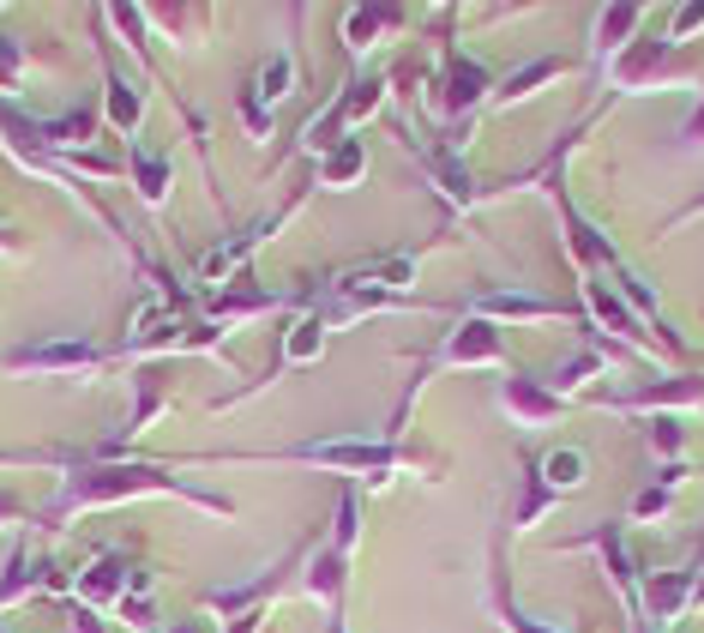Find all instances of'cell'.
Masks as SVG:
<instances>
[{
	"instance_id": "cell-38",
	"label": "cell",
	"mask_w": 704,
	"mask_h": 633,
	"mask_svg": "<svg viewBox=\"0 0 704 633\" xmlns=\"http://www.w3.org/2000/svg\"><path fill=\"white\" fill-rule=\"evenodd\" d=\"M332 633H343V622H338V610H332Z\"/></svg>"
},
{
	"instance_id": "cell-28",
	"label": "cell",
	"mask_w": 704,
	"mask_h": 633,
	"mask_svg": "<svg viewBox=\"0 0 704 633\" xmlns=\"http://www.w3.org/2000/svg\"><path fill=\"white\" fill-rule=\"evenodd\" d=\"M554 72H560V61H536V67H524V72H512V79H506V91H500V97H524L530 85L554 79Z\"/></svg>"
},
{
	"instance_id": "cell-24",
	"label": "cell",
	"mask_w": 704,
	"mask_h": 633,
	"mask_svg": "<svg viewBox=\"0 0 704 633\" xmlns=\"http://www.w3.org/2000/svg\"><path fill=\"white\" fill-rule=\"evenodd\" d=\"M590 308H596V314H603V327H608V332H620V338H638V320H633V314H626L620 302L608 296V284H590Z\"/></svg>"
},
{
	"instance_id": "cell-30",
	"label": "cell",
	"mask_w": 704,
	"mask_h": 633,
	"mask_svg": "<svg viewBox=\"0 0 704 633\" xmlns=\"http://www.w3.org/2000/svg\"><path fill=\"white\" fill-rule=\"evenodd\" d=\"M681 440H686V435H681V422H674V417L651 422V447H656V452H681Z\"/></svg>"
},
{
	"instance_id": "cell-2",
	"label": "cell",
	"mask_w": 704,
	"mask_h": 633,
	"mask_svg": "<svg viewBox=\"0 0 704 633\" xmlns=\"http://www.w3.org/2000/svg\"><path fill=\"white\" fill-rule=\"evenodd\" d=\"M272 465H320L338 477H368V470H392L398 452L392 440H368V435H338V440H307V447H283V452H253Z\"/></svg>"
},
{
	"instance_id": "cell-35",
	"label": "cell",
	"mask_w": 704,
	"mask_h": 633,
	"mask_svg": "<svg viewBox=\"0 0 704 633\" xmlns=\"http://www.w3.org/2000/svg\"><path fill=\"white\" fill-rule=\"evenodd\" d=\"M663 500H668V483H663V489H651V495H638V519H651V513H663Z\"/></svg>"
},
{
	"instance_id": "cell-7",
	"label": "cell",
	"mask_w": 704,
	"mask_h": 633,
	"mask_svg": "<svg viewBox=\"0 0 704 633\" xmlns=\"http://www.w3.org/2000/svg\"><path fill=\"white\" fill-rule=\"evenodd\" d=\"M102 115H109V127L121 139H133L139 145V121H145V91L133 79H121V72H102Z\"/></svg>"
},
{
	"instance_id": "cell-5",
	"label": "cell",
	"mask_w": 704,
	"mask_h": 633,
	"mask_svg": "<svg viewBox=\"0 0 704 633\" xmlns=\"http://www.w3.org/2000/svg\"><path fill=\"white\" fill-rule=\"evenodd\" d=\"M506 344H500V327L493 320H463L458 332H446L440 357H433V368H476V362H500Z\"/></svg>"
},
{
	"instance_id": "cell-25",
	"label": "cell",
	"mask_w": 704,
	"mask_h": 633,
	"mask_svg": "<svg viewBox=\"0 0 704 633\" xmlns=\"http://www.w3.org/2000/svg\"><path fill=\"white\" fill-rule=\"evenodd\" d=\"M355 532H362V507H355V495L343 489V500H338V537H332V549L338 555H350L355 549Z\"/></svg>"
},
{
	"instance_id": "cell-32",
	"label": "cell",
	"mask_w": 704,
	"mask_h": 633,
	"mask_svg": "<svg viewBox=\"0 0 704 633\" xmlns=\"http://www.w3.org/2000/svg\"><path fill=\"white\" fill-rule=\"evenodd\" d=\"M500 622H506V633H548V627H536L530 615H518V610H512V603H506V597H500Z\"/></svg>"
},
{
	"instance_id": "cell-3",
	"label": "cell",
	"mask_w": 704,
	"mask_h": 633,
	"mask_svg": "<svg viewBox=\"0 0 704 633\" xmlns=\"http://www.w3.org/2000/svg\"><path fill=\"white\" fill-rule=\"evenodd\" d=\"M380 103H385V79H350V91H343L338 103H332V109H320V115H313V121H307V152H332V145H343V139H350V127L355 121H368V115H380Z\"/></svg>"
},
{
	"instance_id": "cell-1",
	"label": "cell",
	"mask_w": 704,
	"mask_h": 633,
	"mask_svg": "<svg viewBox=\"0 0 704 633\" xmlns=\"http://www.w3.org/2000/svg\"><path fill=\"white\" fill-rule=\"evenodd\" d=\"M139 495H175L199 513H235V500L205 495L182 477H163V465H72L67 470V489H61V513H85V507H109V500H139Z\"/></svg>"
},
{
	"instance_id": "cell-33",
	"label": "cell",
	"mask_w": 704,
	"mask_h": 633,
	"mask_svg": "<svg viewBox=\"0 0 704 633\" xmlns=\"http://www.w3.org/2000/svg\"><path fill=\"white\" fill-rule=\"evenodd\" d=\"M72 633H115V627L102 622L97 610H85V603H79V610H72Z\"/></svg>"
},
{
	"instance_id": "cell-15",
	"label": "cell",
	"mask_w": 704,
	"mask_h": 633,
	"mask_svg": "<svg viewBox=\"0 0 704 633\" xmlns=\"http://www.w3.org/2000/svg\"><path fill=\"white\" fill-rule=\"evenodd\" d=\"M42 573H49V567H42L37 555L19 543V549H12V562H7V573H0V610H7V603H19L25 592H37Z\"/></svg>"
},
{
	"instance_id": "cell-12",
	"label": "cell",
	"mask_w": 704,
	"mask_h": 633,
	"mask_svg": "<svg viewBox=\"0 0 704 633\" xmlns=\"http://www.w3.org/2000/svg\"><path fill=\"white\" fill-rule=\"evenodd\" d=\"M325 344H332V327H325V314H302L283 338V368H307L325 357Z\"/></svg>"
},
{
	"instance_id": "cell-34",
	"label": "cell",
	"mask_w": 704,
	"mask_h": 633,
	"mask_svg": "<svg viewBox=\"0 0 704 633\" xmlns=\"http://www.w3.org/2000/svg\"><path fill=\"white\" fill-rule=\"evenodd\" d=\"M698 25H704V7H681V12H674V37H693Z\"/></svg>"
},
{
	"instance_id": "cell-20",
	"label": "cell",
	"mask_w": 704,
	"mask_h": 633,
	"mask_svg": "<svg viewBox=\"0 0 704 633\" xmlns=\"http://www.w3.org/2000/svg\"><path fill=\"white\" fill-rule=\"evenodd\" d=\"M506 405H512L524 422H542V417H554V410H560V399H554V392H542L536 380H506Z\"/></svg>"
},
{
	"instance_id": "cell-9",
	"label": "cell",
	"mask_w": 704,
	"mask_h": 633,
	"mask_svg": "<svg viewBox=\"0 0 704 633\" xmlns=\"http://www.w3.org/2000/svg\"><path fill=\"white\" fill-rule=\"evenodd\" d=\"M488 91V67L482 61H470L463 49H446V109L463 115V109H476V97Z\"/></svg>"
},
{
	"instance_id": "cell-22",
	"label": "cell",
	"mask_w": 704,
	"mask_h": 633,
	"mask_svg": "<svg viewBox=\"0 0 704 633\" xmlns=\"http://www.w3.org/2000/svg\"><path fill=\"white\" fill-rule=\"evenodd\" d=\"M428 169L440 175L446 199H452V205H470V175H463V164H458L452 152H428Z\"/></svg>"
},
{
	"instance_id": "cell-31",
	"label": "cell",
	"mask_w": 704,
	"mask_h": 633,
	"mask_svg": "<svg viewBox=\"0 0 704 633\" xmlns=\"http://www.w3.org/2000/svg\"><path fill=\"white\" fill-rule=\"evenodd\" d=\"M596 368H603V362H596V357H573V362H566V368H560V374H554V387H560V392H566V387H578V380H584V374H596Z\"/></svg>"
},
{
	"instance_id": "cell-27",
	"label": "cell",
	"mask_w": 704,
	"mask_h": 633,
	"mask_svg": "<svg viewBox=\"0 0 704 633\" xmlns=\"http://www.w3.org/2000/svg\"><path fill=\"white\" fill-rule=\"evenodd\" d=\"M109 19L127 31V49L145 55V12H139V7H109Z\"/></svg>"
},
{
	"instance_id": "cell-16",
	"label": "cell",
	"mask_w": 704,
	"mask_h": 633,
	"mask_svg": "<svg viewBox=\"0 0 704 633\" xmlns=\"http://www.w3.org/2000/svg\"><path fill=\"white\" fill-rule=\"evenodd\" d=\"M253 91L265 97V109H283V103L295 97V61L290 55H272V61L253 72Z\"/></svg>"
},
{
	"instance_id": "cell-18",
	"label": "cell",
	"mask_w": 704,
	"mask_h": 633,
	"mask_svg": "<svg viewBox=\"0 0 704 633\" xmlns=\"http://www.w3.org/2000/svg\"><path fill=\"white\" fill-rule=\"evenodd\" d=\"M265 308H277V296H265V290H217L212 296V327L217 320H247V314H265Z\"/></svg>"
},
{
	"instance_id": "cell-26",
	"label": "cell",
	"mask_w": 704,
	"mask_h": 633,
	"mask_svg": "<svg viewBox=\"0 0 704 633\" xmlns=\"http://www.w3.org/2000/svg\"><path fill=\"white\" fill-rule=\"evenodd\" d=\"M633 25H638V12H633V7H608V12H603V31H596V42H603V49H620Z\"/></svg>"
},
{
	"instance_id": "cell-11",
	"label": "cell",
	"mask_w": 704,
	"mask_h": 633,
	"mask_svg": "<svg viewBox=\"0 0 704 633\" xmlns=\"http://www.w3.org/2000/svg\"><path fill=\"white\" fill-rule=\"evenodd\" d=\"M133 187H139L145 205H163V199H169L175 169H169V157H163L157 145H133Z\"/></svg>"
},
{
	"instance_id": "cell-14",
	"label": "cell",
	"mask_w": 704,
	"mask_h": 633,
	"mask_svg": "<svg viewBox=\"0 0 704 633\" xmlns=\"http://www.w3.org/2000/svg\"><path fill=\"white\" fill-rule=\"evenodd\" d=\"M392 19H398V12H385V7H350V12H343V49H350V55H368Z\"/></svg>"
},
{
	"instance_id": "cell-23",
	"label": "cell",
	"mask_w": 704,
	"mask_h": 633,
	"mask_svg": "<svg viewBox=\"0 0 704 633\" xmlns=\"http://www.w3.org/2000/svg\"><path fill=\"white\" fill-rule=\"evenodd\" d=\"M272 115H277V109H265V97L253 91V79H247V85H242V121H247V139H253V145L272 139Z\"/></svg>"
},
{
	"instance_id": "cell-8",
	"label": "cell",
	"mask_w": 704,
	"mask_h": 633,
	"mask_svg": "<svg viewBox=\"0 0 704 633\" xmlns=\"http://www.w3.org/2000/svg\"><path fill=\"white\" fill-rule=\"evenodd\" d=\"M283 217H290V212L265 217V224H253V230H242V235H235V242H223V247H212V254H205V260H199V277H205V284H223V277H229V272H242V266H247V254H253V247H260V242H265V230H277V224H283Z\"/></svg>"
},
{
	"instance_id": "cell-36",
	"label": "cell",
	"mask_w": 704,
	"mask_h": 633,
	"mask_svg": "<svg viewBox=\"0 0 704 633\" xmlns=\"http://www.w3.org/2000/svg\"><path fill=\"white\" fill-rule=\"evenodd\" d=\"M163 633H217L212 615H193V622H175V627H163Z\"/></svg>"
},
{
	"instance_id": "cell-19",
	"label": "cell",
	"mask_w": 704,
	"mask_h": 633,
	"mask_svg": "<svg viewBox=\"0 0 704 633\" xmlns=\"http://www.w3.org/2000/svg\"><path fill=\"white\" fill-rule=\"evenodd\" d=\"M536 477L548 483V495H566V489H578V483H584V452H578V447H560V452H548Z\"/></svg>"
},
{
	"instance_id": "cell-17",
	"label": "cell",
	"mask_w": 704,
	"mask_h": 633,
	"mask_svg": "<svg viewBox=\"0 0 704 633\" xmlns=\"http://www.w3.org/2000/svg\"><path fill=\"white\" fill-rule=\"evenodd\" d=\"M343 567H350V555H338L332 543H325V549L313 555V567H307V597L338 603V592H343Z\"/></svg>"
},
{
	"instance_id": "cell-4",
	"label": "cell",
	"mask_w": 704,
	"mask_h": 633,
	"mask_svg": "<svg viewBox=\"0 0 704 633\" xmlns=\"http://www.w3.org/2000/svg\"><path fill=\"white\" fill-rule=\"evenodd\" d=\"M102 350L91 338H37V344L7 350L12 374H79V368H97Z\"/></svg>"
},
{
	"instance_id": "cell-13",
	"label": "cell",
	"mask_w": 704,
	"mask_h": 633,
	"mask_svg": "<svg viewBox=\"0 0 704 633\" xmlns=\"http://www.w3.org/2000/svg\"><path fill=\"white\" fill-rule=\"evenodd\" d=\"M362 175H368V152L355 139H343V145H332V152L320 157V182L332 187V194H350Z\"/></svg>"
},
{
	"instance_id": "cell-37",
	"label": "cell",
	"mask_w": 704,
	"mask_h": 633,
	"mask_svg": "<svg viewBox=\"0 0 704 633\" xmlns=\"http://www.w3.org/2000/svg\"><path fill=\"white\" fill-rule=\"evenodd\" d=\"M19 519H25V507L12 495H0V525H19Z\"/></svg>"
},
{
	"instance_id": "cell-6",
	"label": "cell",
	"mask_w": 704,
	"mask_h": 633,
	"mask_svg": "<svg viewBox=\"0 0 704 633\" xmlns=\"http://www.w3.org/2000/svg\"><path fill=\"white\" fill-rule=\"evenodd\" d=\"M127 585H133V562H127V555H97V562H85V567H79L72 592H79L85 610H102V603L127 597Z\"/></svg>"
},
{
	"instance_id": "cell-29",
	"label": "cell",
	"mask_w": 704,
	"mask_h": 633,
	"mask_svg": "<svg viewBox=\"0 0 704 633\" xmlns=\"http://www.w3.org/2000/svg\"><path fill=\"white\" fill-rule=\"evenodd\" d=\"M19 67H25L19 42H12V37H0V91H12V85H19Z\"/></svg>"
},
{
	"instance_id": "cell-10",
	"label": "cell",
	"mask_w": 704,
	"mask_h": 633,
	"mask_svg": "<svg viewBox=\"0 0 704 633\" xmlns=\"http://www.w3.org/2000/svg\"><path fill=\"white\" fill-rule=\"evenodd\" d=\"M476 320H554L560 308L542 302V296H518V290H488V296L470 302Z\"/></svg>"
},
{
	"instance_id": "cell-21",
	"label": "cell",
	"mask_w": 704,
	"mask_h": 633,
	"mask_svg": "<svg viewBox=\"0 0 704 633\" xmlns=\"http://www.w3.org/2000/svg\"><path fill=\"white\" fill-rule=\"evenodd\" d=\"M686 592H693L686 573H663V580H651V615L656 622H674V615L686 610Z\"/></svg>"
}]
</instances>
